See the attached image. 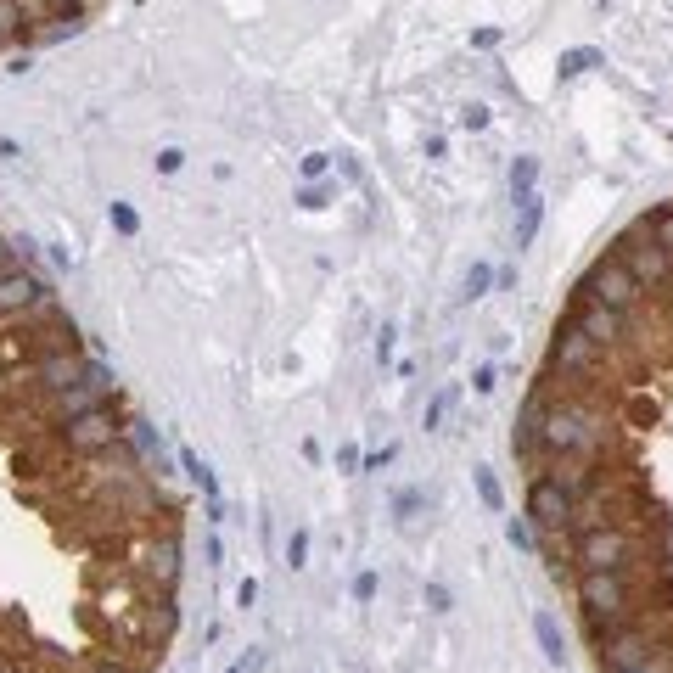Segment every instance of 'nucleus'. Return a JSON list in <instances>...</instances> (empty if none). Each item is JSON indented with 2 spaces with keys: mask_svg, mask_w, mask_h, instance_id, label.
<instances>
[{
  "mask_svg": "<svg viewBox=\"0 0 673 673\" xmlns=\"http://www.w3.org/2000/svg\"><path fill=\"white\" fill-rule=\"evenodd\" d=\"M634 589H629V573H578V606H584V623L595 640L617 634L634 612Z\"/></svg>",
  "mask_w": 673,
  "mask_h": 673,
  "instance_id": "nucleus-1",
  "label": "nucleus"
},
{
  "mask_svg": "<svg viewBox=\"0 0 673 673\" xmlns=\"http://www.w3.org/2000/svg\"><path fill=\"white\" fill-rule=\"evenodd\" d=\"M601 449V416H589L584 404H545V455L567 460V455H595Z\"/></svg>",
  "mask_w": 673,
  "mask_h": 673,
  "instance_id": "nucleus-2",
  "label": "nucleus"
},
{
  "mask_svg": "<svg viewBox=\"0 0 673 673\" xmlns=\"http://www.w3.org/2000/svg\"><path fill=\"white\" fill-rule=\"evenodd\" d=\"M573 561H578V573H629L634 539L623 528H578Z\"/></svg>",
  "mask_w": 673,
  "mask_h": 673,
  "instance_id": "nucleus-3",
  "label": "nucleus"
},
{
  "mask_svg": "<svg viewBox=\"0 0 673 673\" xmlns=\"http://www.w3.org/2000/svg\"><path fill=\"white\" fill-rule=\"evenodd\" d=\"M640 281H634L617 258H595L584 270V281H578V298L584 303H606V309H617V315H629L634 303H640Z\"/></svg>",
  "mask_w": 673,
  "mask_h": 673,
  "instance_id": "nucleus-4",
  "label": "nucleus"
},
{
  "mask_svg": "<svg viewBox=\"0 0 673 673\" xmlns=\"http://www.w3.org/2000/svg\"><path fill=\"white\" fill-rule=\"evenodd\" d=\"M612 258L634 275V281H640V287H673V258L662 253L657 236H651L645 225L629 230V236H617V253Z\"/></svg>",
  "mask_w": 673,
  "mask_h": 673,
  "instance_id": "nucleus-5",
  "label": "nucleus"
},
{
  "mask_svg": "<svg viewBox=\"0 0 673 673\" xmlns=\"http://www.w3.org/2000/svg\"><path fill=\"white\" fill-rule=\"evenodd\" d=\"M62 432V449L68 455H107V449L124 438V427L113 421V410L101 404V410H85V416H73V421H57Z\"/></svg>",
  "mask_w": 673,
  "mask_h": 673,
  "instance_id": "nucleus-6",
  "label": "nucleus"
},
{
  "mask_svg": "<svg viewBox=\"0 0 673 673\" xmlns=\"http://www.w3.org/2000/svg\"><path fill=\"white\" fill-rule=\"evenodd\" d=\"M528 516L539 522L545 533H561V528H573V516H578V500H573V488L561 483L556 472L545 477H533L528 488Z\"/></svg>",
  "mask_w": 673,
  "mask_h": 673,
  "instance_id": "nucleus-7",
  "label": "nucleus"
},
{
  "mask_svg": "<svg viewBox=\"0 0 673 673\" xmlns=\"http://www.w3.org/2000/svg\"><path fill=\"white\" fill-rule=\"evenodd\" d=\"M601 645V668L606 673H623V668H640V662L657 657V640H651V629H634V623H623L617 634H606Z\"/></svg>",
  "mask_w": 673,
  "mask_h": 673,
  "instance_id": "nucleus-8",
  "label": "nucleus"
},
{
  "mask_svg": "<svg viewBox=\"0 0 673 673\" xmlns=\"http://www.w3.org/2000/svg\"><path fill=\"white\" fill-rule=\"evenodd\" d=\"M45 298H51L45 281L29 275L23 264H6V270H0V315H34Z\"/></svg>",
  "mask_w": 673,
  "mask_h": 673,
  "instance_id": "nucleus-9",
  "label": "nucleus"
},
{
  "mask_svg": "<svg viewBox=\"0 0 673 673\" xmlns=\"http://www.w3.org/2000/svg\"><path fill=\"white\" fill-rule=\"evenodd\" d=\"M550 365H556V371H573V376H589L595 365H601V348H595L584 331L567 320V326H556V343H550Z\"/></svg>",
  "mask_w": 673,
  "mask_h": 673,
  "instance_id": "nucleus-10",
  "label": "nucleus"
},
{
  "mask_svg": "<svg viewBox=\"0 0 673 673\" xmlns=\"http://www.w3.org/2000/svg\"><path fill=\"white\" fill-rule=\"evenodd\" d=\"M573 326L584 331L595 348H617L623 337H629V320L617 315V309H606V303H584V298H578V309H573Z\"/></svg>",
  "mask_w": 673,
  "mask_h": 673,
  "instance_id": "nucleus-11",
  "label": "nucleus"
},
{
  "mask_svg": "<svg viewBox=\"0 0 673 673\" xmlns=\"http://www.w3.org/2000/svg\"><path fill=\"white\" fill-rule=\"evenodd\" d=\"M511 449H516L522 460L545 455V399H539V393L522 404V416H516V432H511Z\"/></svg>",
  "mask_w": 673,
  "mask_h": 673,
  "instance_id": "nucleus-12",
  "label": "nucleus"
},
{
  "mask_svg": "<svg viewBox=\"0 0 673 673\" xmlns=\"http://www.w3.org/2000/svg\"><path fill=\"white\" fill-rule=\"evenodd\" d=\"M146 578H152L158 589L180 584V539H174V533H163V539L146 545Z\"/></svg>",
  "mask_w": 673,
  "mask_h": 673,
  "instance_id": "nucleus-13",
  "label": "nucleus"
},
{
  "mask_svg": "<svg viewBox=\"0 0 673 673\" xmlns=\"http://www.w3.org/2000/svg\"><path fill=\"white\" fill-rule=\"evenodd\" d=\"M180 466H186L191 483H197L202 494H208V522H219V516H225V500H219V477H214V466H208V460H202L197 449H180Z\"/></svg>",
  "mask_w": 673,
  "mask_h": 673,
  "instance_id": "nucleus-14",
  "label": "nucleus"
},
{
  "mask_svg": "<svg viewBox=\"0 0 673 673\" xmlns=\"http://www.w3.org/2000/svg\"><path fill=\"white\" fill-rule=\"evenodd\" d=\"M539 225H545V197L533 191V197H522V202H516V253H522V247H533Z\"/></svg>",
  "mask_w": 673,
  "mask_h": 673,
  "instance_id": "nucleus-15",
  "label": "nucleus"
},
{
  "mask_svg": "<svg viewBox=\"0 0 673 673\" xmlns=\"http://www.w3.org/2000/svg\"><path fill=\"white\" fill-rule=\"evenodd\" d=\"M79 29H85V12H79V0H73V6L62 0L57 17H51V23H45V29L34 34V40H40V45H57V40H68V34H79Z\"/></svg>",
  "mask_w": 673,
  "mask_h": 673,
  "instance_id": "nucleus-16",
  "label": "nucleus"
},
{
  "mask_svg": "<svg viewBox=\"0 0 673 673\" xmlns=\"http://www.w3.org/2000/svg\"><path fill=\"white\" fill-rule=\"evenodd\" d=\"M533 634H539V651H545L556 668H567V634H561V623L550 612H539L533 617Z\"/></svg>",
  "mask_w": 673,
  "mask_h": 673,
  "instance_id": "nucleus-17",
  "label": "nucleus"
},
{
  "mask_svg": "<svg viewBox=\"0 0 673 673\" xmlns=\"http://www.w3.org/2000/svg\"><path fill=\"white\" fill-rule=\"evenodd\" d=\"M601 51L595 45H573V51H561V62H556V79H578V73H589V68H601Z\"/></svg>",
  "mask_w": 673,
  "mask_h": 673,
  "instance_id": "nucleus-18",
  "label": "nucleus"
},
{
  "mask_svg": "<svg viewBox=\"0 0 673 673\" xmlns=\"http://www.w3.org/2000/svg\"><path fill=\"white\" fill-rule=\"evenodd\" d=\"M129 444L141 449L146 455V466H158V472H169V460H163V438L152 427H146V421H129Z\"/></svg>",
  "mask_w": 673,
  "mask_h": 673,
  "instance_id": "nucleus-19",
  "label": "nucleus"
},
{
  "mask_svg": "<svg viewBox=\"0 0 673 673\" xmlns=\"http://www.w3.org/2000/svg\"><path fill=\"white\" fill-rule=\"evenodd\" d=\"M533 191H539V158H533V152H522V158L511 163V202L533 197Z\"/></svg>",
  "mask_w": 673,
  "mask_h": 673,
  "instance_id": "nucleus-20",
  "label": "nucleus"
},
{
  "mask_svg": "<svg viewBox=\"0 0 673 673\" xmlns=\"http://www.w3.org/2000/svg\"><path fill=\"white\" fill-rule=\"evenodd\" d=\"M472 483H477V500H483L488 511H505V488H500V477L488 472V466H472Z\"/></svg>",
  "mask_w": 673,
  "mask_h": 673,
  "instance_id": "nucleus-21",
  "label": "nucleus"
},
{
  "mask_svg": "<svg viewBox=\"0 0 673 673\" xmlns=\"http://www.w3.org/2000/svg\"><path fill=\"white\" fill-rule=\"evenodd\" d=\"M23 23H29V6L23 0H0V40L23 34Z\"/></svg>",
  "mask_w": 673,
  "mask_h": 673,
  "instance_id": "nucleus-22",
  "label": "nucleus"
},
{
  "mask_svg": "<svg viewBox=\"0 0 673 673\" xmlns=\"http://www.w3.org/2000/svg\"><path fill=\"white\" fill-rule=\"evenodd\" d=\"M645 230H651V236H657V247L673 258V208H662L657 219H645Z\"/></svg>",
  "mask_w": 673,
  "mask_h": 673,
  "instance_id": "nucleus-23",
  "label": "nucleus"
},
{
  "mask_svg": "<svg viewBox=\"0 0 673 673\" xmlns=\"http://www.w3.org/2000/svg\"><path fill=\"white\" fill-rule=\"evenodd\" d=\"M107 219H113L118 236H135V230H141V214H135L129 202H113V208H107Z\"/></svg>",
  "mask_w": 673,
  "mask_h": 673,
  "instance_id": "nucleus-24",
  "label": "nucleus"
},
{
  "mask_svg": "<svg viewBox=\"0 0 673 673\" xmlns=\"http://www.w3.org/2000/svg\"><path fill=\"white\" fill-rule=\"evenodd\" d=\"M488 287H494V270H488V264H472V275H466V303L488 298Z\"/></svg>",
  "mask_w": 673,
  "mask_h": 673,
  "instance_id": "nucleus-25",
  "label": "nucleus"
},
{
  "mask_svg": "<svg viewBox=\"0 0 673 673\" xmlns=\"http://www.w3.org/2000/svg\"><path fill=\"white\" fill-rule=\"evenodd\" d=\"M287 567L298 573V567H309V528H292L287 539Z\"/></svg>",
  "mask_w": 673,
  "mask_h": 673,
  "instance_id": "nucleus-26",
  "label": "nucleus"
},
{
  "mask_svg": "<svg viewBox=\"0 0 673 673\" xmlns=\"http://www.w3.org/2000/svg\"><path fill=\"white\" fill-rule=\"evenodd\" d=\"M449 404H455V393H449V387H444V393H438V399H432V404H427V432H438V427H444V416H449Z\"/></svg>",
  "mask_w": 673,
  "mask_h": 673,
  "instance_id": "nucleus-27",
  "label": "nucleus"
},
{
  "mask_svg": "<svg viewBox=\"0 0 673 673\" xmlns=\"http://www.w3.org/2000/svg\"><path fill=\"white\" fill-rule=\"evenodd\" d=\"M331 152H303V180H326Z\"/></svg>",
  "mask_w": 673,
  "mask_h": 673,
  "instance_id": "nucleus-28",
  "label": "nucleus"
},
{
  "mask_svg": "<svg viewBox=\"0 0 673 673\" xmlns=\"http://www.w3.org/2000/svg\"><path fill=\"white\" fill-rule=\"evenodd\" d=\"M186 169V152H180V146H163L158 152V174H180Z\"/></svg>",
  "mask_w": 673,
  "mask_h": 673,
  "instance_id": "nucleus-29",
  "label": "nucleus"
},
{
  "mask_svg": "<svg viewBox=\"0 0 673 673\" xmlns=\"http://www.w3.org/2000/svg\"><path fill=\"white\" fill-rule=\"evenodd\" d=\"M298 202L309 208V214H315V208H326V186H320V180H309V186L298 191Z\"/></svg>",
  "mask_w": 673,
  "mask_h": 673,
  "instance_id": "nucleus-30",
  "label": "nucleus"
},
{
  "mask_svg": "<svg viewBox=\"0 0 673 673\" xmlns=\"http://www.w3.org/2000/svg\"><path fill=\"white\" fill-rule=\"evenodd\" d=\"M505 539H511L516 550H533V528H528V522H505Z\"/></svg>",
  "mask_w": 673,
  "mask_h": 673,
  "instance_id": "nucleus-31",
  "label": "nucleus"
},
{
  "mask_svg": "<svg viewBox=\"0 0 673 673\" xmlns=\"http://www.w3.org/2000/svg\"><path fill=\"white\" fill-rule=\"evenodd\" d=\"M376 589H382V578H376V573H359V578H354V601H376Z\"/></svg>",
  "mask_w": 673,
  "mask_h": 673,
  "instance_id": "nucleus-32",
  "label": "nucleus"
},
{
  "mask_svg": "<svg viewBox=\"0 0 673 673\" xmlns=\"http://www.w3.org/2000/svg\"><path fill=\"white\" fill-rule=\"evenodd\" d=\"M393 337H399L393 326H382V331H376V365H387V359H393Z\"/></svg>",
  "mask_w": 673,
  "mask_h": 673,
  "instance_id": "nucleus-33",
  "label": "nucleus"
},
{
  "mask_svg": "<svg viewBox=\"0 0 673 673\" xmlns=\"http://www.w3.org/2000/svg\"><path fill=\"white\" fill-rule=\"evenodd\" d=\"M449 606H455V601H449V589L444 584H427V612H449Z\"/></svg>",
  "mask_w": 673,
  "mask_h": 673,
  "instance_id": "nucleus-34",
  "label": "nucleus"
},
{
  "mask_svg": "<svg viewBox=\"0 0 673 673\" xmlns=\"http://www.w3.org/2000/svg\"><path fill=\"white\" fill-rule=\"evenodd\" d=\"M337 466H343V472H354V466H365V455H359V444H337Z\"/></svg>",
  "mask_w": 673,
  "mask_h": 673,
  "instance_id": "nucleus-35",
  "label": "nucleus"
},
{
  "mask_svg": "<svg viewBox=\"0 0 673 673\" xmlns=\"http://www.w3.org/2000/svg\"><path fill=\"white\" fill-rule=\"evenodd\" d=\"M472 387H477V393H494V387H500V371H494V365H483V371L472 376Z\"/></svg>",
  "mask_w": 673,
  "mask_h": 673,
  "instance_id": "nucleus-36",
  "label": "nucleus"
},
{
  "mask_svg": "<svg viewBox=\"0 0 673 673\" xmlns=\"http://www.w3.org/2000/svg\"><path fill=\"white\" fill-rule=\"evenodd\" d=\"M460 129H488V107H466V113H460Z\"/></svg>",
  "mask_w": 673,
  "mask_h": 673,
  "instance_id": "nucleus-37",
  "label": "nucleus"
},
{
  "mask_svg": "<svg viewBox=\"0 0 673 673\" xmlns=\"http://www.w3.org/2000/svg\"><path fill=\"white\" fill-rule=\"evenodd\" d=\"M393 455H399L393 444H387V449H376V455H365V472H382V466H393Z\"/></svg>",
  "mask_w": 673,
  "mask_h": 673,
  "instance_id": "nucleus-38",
  "label": "nucleus"
},
{
  "mask_svg": "<svg viewBox=\"0 0 673 673\" xmlns=\"http://www.w3.org/2000/svg\"><path fill=\"white\" fill-rule=\"evenodd\" d=\"M472 45H477V51H494V45H500V29H477Z\"/></svg>",
  "mask_w": 673,
  "mask_h": 673,
  "instance_id": "nucleus-39",
  "label": "nucleus"
},
{
  "mask_svg": "<svg viewBox=\"0 0 673 673\" xmlns=\"http://www.w3.org/2000/svg\"><path fill=\"white\" fill-rule=\"evenodd\" d=\"M236 601H242V606L258 601V578H242V584H236Z\"/></svg>",
  "mask_w": 673,
  "mask_h": 673,
  "instance_id": "nucleus-40",
  "label": "nucleus"
},
{
  "mask_svg": "<svg viewBox=\"0 0 673 673\" xmlns=\"http://www.w3.org/2000/svg\"><path fill=\"white\" fill-rule=\"evenodd\" d=\"M258 668H264V651H247V657L236 662V668H230V673H258Z\"/></svg>",
  "mask_w": 673,
  "mask_h": 673,
  "instance_id": "nucleus-41",
  "label": "nucleus"
},
{
  "mask_svg": "<svg viewBox=\"0 0 673 673\" xmlns=\"http://www.w3.org/2000/svg\"><path fill=\"white\" fill-rule=\"evenodd\" d=\"M623 673H668V657H662V651H657V657H651V662H640V668H623Z\"/></svg>",
  "mask_w": 673,
  "mask_h": 673,
  "instance_id": "nucleus-42",
  "label": "nucleus"
},
{
  "mask_svg": "<svg viewBox=\"0 0 673 673\" xmlns=\"http://www.w3.org/2000/svg\"><path fill=\"white\" fill-rule=\"evenodd\" d=\"M416 505H421V494H416V488H410V494H399V500H393V511H399V516H410V511H416Z\"/></svg>",
  "mask_w": 673,
  "mask_h": 673,
  "instance_id": "nucleus-43",
  "label": "nucleus"
},
{
  "mask_svg": "<svg viewBox=\"0 0 673 673\" xmlns=\"http://www.w3.org/2000/svg\"><path fill=\"white\" fill-rule=\"evenodd\" d=\"M90 673H124V668H113V662H96V668H90Z\"/></svg>",
  "mask_w": 673,
  "mask_h": 673,
  "instance_id": "nucleus-44",
  "label": "nucleus"
},
{
  "mask_svg": "<svg viewBox=\"0 0 673 673\" xmlns=\"http://www.w3.org/2000/svg\"><path fill=\"white\" fill-rule=\"evenodd\" d=\"M6 264H12V253H6V236H0V270H6Z\"/></svg>",
  "mask_w": 673,
  "mask_h": 673,
  "instance_id": "nucleus-45",
  "label": "nucleus"
},
{
  "mask_svg": "<svg viewBox=\"0 0 673 673\" xmlns=\"http://www.w3.org/2000/svg\"><path fill=\"white\" fill-rule=\"evenodd\" d=\"M0 673H17V668H0Z\"/></svg>",
  "mask_w": 673,
  "mask_h": 673,
  "instance_id": "nucleus-46",
  "label": "nucleus"
},
{
  "mask_svg": "<svg viewBox=\"0 0 673 673\" xmlns=\"http://www.w3.org/2000/svg\"><path fill=\"white\" fill-rule=\"evenodd\" d=\"M601 6H606V0H601Z\"/></svg>",
  "mask_w": 673,
  "mask_h": 673,
  "instance_id": "nucleus-47",
  "label": "nucleus"
}]
</instances>
